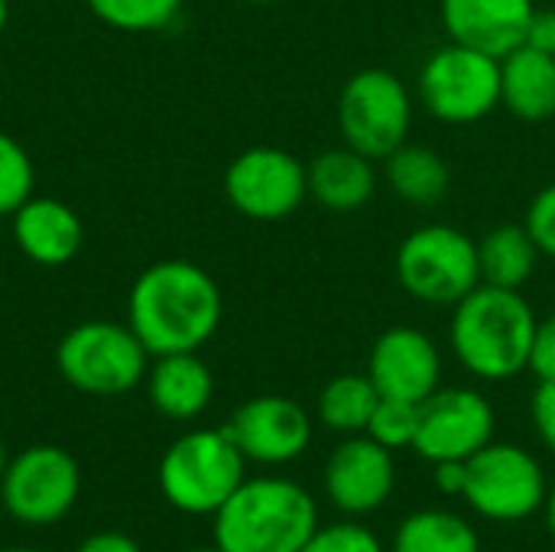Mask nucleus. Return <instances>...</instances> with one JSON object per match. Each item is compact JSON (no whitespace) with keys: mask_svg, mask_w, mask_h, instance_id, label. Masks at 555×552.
<instances>
[{"mask_svg":"<svg viewBox=\"0 0 555 552\" xmlns=\"http://www.w3.org/2000/svg\"><path fill=\"white\" fill-rule=\"evenodd\" d=\"M221 312L215 277L192 260L150 264L127 299V325L153 358L205 348L221 325Z\"/></svg>","mask_w":555,"mask_h":552,"instance_id":"nucleus-1","label":"nucleus"},{"mask_svg":"<svg viewBox=\"0 0 555 552\" xmlns=\"http://www.w3.org/2000/svg\"><path fill=\"white\" fill-rule=\"evenodd\" d=\"M537 312L520 290L478 283L452 306L449 342L459 364L478 381H514L530 371Z\"/></svg>","mask_w":555,"mask_h":552,"instance_id":"nucleus-2","label":"nucleus"},{"mask_svg":"<svg viewBox=\"0 0 555 552\" xmlns=\"http://www.w3.org/2000/svg\"><path fill=\"white\" fill-rule=\"evenodd\" d=\"M319 530L315 498L289 478H244L215 511V547L224 552H299Z\"/></svg>","mask_w":555,"mask_h":552,"instance_id":"nucleus-3","label":"nucleus"},{"mask_svg":"<svg viewBox=\"0 0 555 552\" xmlns=\"http://www.w3.org/2000/svg\"><path fill=\"white\" fill-rule=\"evenodd\" d=\"M247 459L228 429H195L179 436L159 459L163 498L189 517H215V511L241 488Z\"/></svg>","mask_w":555,"mask_h":552,"instance_id":"nucleus-4","label":"nucleus"},{"mask_svg":"<svg viewBox=\"0 0 555 552\" xmlns=\"http://www.w3.org/2000/svg\"><path fill=\"white\" fill-rule=\"evenodd\" d=\"M150 351L130 325L120 322H81L62 335L55 348L59 374L68 387L91 397H120L146 381Z\"/></svg>","mask_w":555,"mask_h":552,"instance_id":"nucleus-5","label":"nucleus"},{"mask_svg":"<svg viewBox=\"0 0 555 552\" xmlns=\"http://www.w3.org/2000/svg\"><path fill=\"white\" fill-rule=\"evenodd\" d=\"M397 280L416 303L455 306L481 283L478 241L442 221L420 224L397 247Z\"/></svg>","mask_w":555,"mask_h":552,"instance_id":"nucleus-6","label":"nucleus"},{"mask_svg":"<svg viewBox=\"0 0 555 552\" xmlns=\"http://www.w3.org/2000/svg\"><path fill=\"white\" fill-rule=\"evenodd\" d=\"M335 117L345 146L384 163L410 137L413 94L390 68H361L341 85Z\"/></svg>","mask_w":555,"mask_h":552,"instance_id":"nucleus-7","label":"nucleus"},{"mask_svg":"<svg viewBox=\"0 0 555 552\" xmlns=\"http://www.w3.org/2000/svg\"><path fill=\"white\" fill-rule=\"evenodd\" d=\"M416 88L436 120L478 124L501 107V59L449 39L420 68Z\"/></svg>","mask_w":555,"mask_h":552,"instance_id":"nucleus-8","label":"nucleus"},{"mask_svg":"<svg viewBox=\"0 0 555 552\" xmlns=\"http://www.w3.org/2000/svg\"><path fill=\"white\" fill-rule=\"evenodd\" d=\"M468 508L491 524H520L546 508L550 482L543 465L514 442H488L468 459Z\"/></svg>","mask_w":555,"mask_h":552,"instance_id":"nucleus-9","label":"nucleus"},{"mask_svg":"<svg viewBox=\"0 0 555 552\" xmlns=\"http://www.w3.org/2000/svg\"><path fill=\"white\" fill-rule=\"evenodd\" d=\"M81 495V468L62 446H29L13 455L0 478L3 511L26 527H52L68 517Z\"/></svg>","mask_w":555,"mask_h":552,"instance_id":"nucleus-10","label":"nucleus"},{"mask_svg":"<svg viewBox=\"0 0 555 552\" xmlns=\"http://www.w3.org/2000/svg\"><path fill=\"white\" fill-rule=\"evenodd\" d=\"M224 195L250 221H283L309 198V176L289 150L250 146L231 159Z\"/></svg>","mask_w":555,"mask_h":552,"instance_id":"nucleus-11","label":"nucleus"},{"mask_svg":"<svg viewBox=\"0 0 555 552\" xmlns=\"http://www.w3.org/2000/svg\"><path fill=\"white\" fill-rule=\"evenodd\" d=\"M494 407L485 394L472 387H439L420 403L416 455L429 465L468 462L488 442H494Z\"/></svg>","mask_w":555,"mask_h":552,"instance_id":"nucleus-12","label":"nucleus"},{"mask_svg":"<svg viewBox=\"0 0 555 552\" xmlns=\"http://www.w3.org/2000/svg\"><path fill=\"white\" fill-rule=\"evenodd\" d=\"M224 429L241 455L257 465H289L306 455L312 442L309 413L280 394H263L241 403Z\"/></svg>","mask_w":555,"mask_h":552,"instance_id":"nucleus-13","label":"nucleus"},{"mask_svg":"<svg viewBox=\"0 0 555 552\" xmlns=\"http://www.w3.org/2000/svg\"><path fill=\"white\" fill-rule=\"evenodd\" d=\"M397 488L393 452L374 442L367 433L345 436L325 462V495L348 517H367L380 511Z\"/></svg>","mask_w":555,"mask_h":552,"instance_id":"nucleus-14","label":"nucleus"},{"mask_svg":"<svg viewBox=\"0 0 555 552\" xmlns=\"http://www.w3.org/2000/svg\"><path fill=\"white\" fill-rule=\"evenodd\" d=\"M367 377L380 397L423 403L439 390L442 355L433 335L413 325H393L377 335L367 358Z\"/></svg>","mask_w":555,"mask_h":552,"instance_id":"nucleus-15","label":"nucleus"},{"mask_svg":"<svg viewBox=\"0 0 555 552\" xmlns=\"http://www.w3.org/2000/svg\"><path fill=\"white\" fill-rule=\"evenodd\" d=\"M533 0H439V20L452 42L504 59L527 39Z\"/></svg>","mask_w":555,"mask_h":552,"instance_id":"nucleus-16","label":"nucleus"},{"mask_svg":"<svg viewBox=\"0 0 555 552\" xmlns=\"http://www.w3.org/2000/svg\"><path fill=\"white\" fill-rule=\"evenodd\" d=\"M16 247L39 267H65L85 241L81 218L62 198H26L13 215Z\"/></svg>","mask_w":555,"mask_h":552,"instance_id":"nucleus-17","label":"nucleus"},{"mask_svg":"<svg viewBox=\"0 0 555 552\" xmlns=\"http://www.w3.org/2000/svg\"><path fill=\"white\" fill-rule=\"evenodd\" d=\"M146 394L156 413L176 423H189L208 410L215 397V377L198 351L159 355L146 371Z\"/></svg>","mask_w":555,"mask_h":552,"instance_id":"nucleus-18","label":"nucleus"},{"mask_svg":"<svg viewBox=\"0 0 555 552\" xmlns=\"http://www.w3.org/2000/svg\"><path fill=\"white\" fill-rule=\"evenodd\" d=\"M309 198H315L325 211L351 215L361 211L377 192V169L374 159L361 156L351 146H335L319 153L309 166Z\"/></svg>","mask_w":555,"mask_h":552,"instance_id":"nucleus-19","label":"nucleus"},{"mask_svg":"<svg viewBox=\"0 0 555 552\" xmlns=\"http://www.w3.org/2000/svg\"><path fill=\"white\" fill-rule=\"evenodd\" d=\"M501 107L524 124L555 117V55L517 46L501 59Z\"/></svg>","mask_w":555,"mask_h":552,"instance_id":"nucleus-20","label":"nucleus"},{"mask_svg":"<svg viewBox=\"0 0 555 552\" xmlns=\"http://www.w3.org/2000/svg\"><path fill=\"white\" fill-rule=\"evenodd\" d=\"M384 179L400 202L416 208L439 205L452 189L449 163L436 150L416 143H403L384 159Z\"/></svg>","mask_w":555,"mask_h":552,"instance_id":"nucleus-21","label":"nucleus"},{"mask_svg":"<svg viewBox=\"0 0 555 552\" xmlns=\"http://www.w3.org/2000/svg\"><path fill=\"white\" fill-rule=\"evenodd\" d=\"M540 257L543 254L524 224H498L478 241L481 283L501 290H524L533 280Z\"/></svg>","mask_w":555,"mask_h":552,"instance_id":"nucleus-22","label":"nucleus"},{"mask_svg":"<svg viewBox=\"0 0 555 552\" xmlns=\"http://www.w3.org/2000/svg\"><path fill=\"white\" fill-rule=\"evenodd\" d=\"M390 552H481V540L465 517L429 508L397 527Z\"/></svg>","mask_w":555,"mask_h":552,"instance_id":"nucleus-23","label":"nucleus"},{"mask_svg":"<svg viewBox=\"0 0 555 552\" xmlns=\"http://www.w3.org/2000/svg\"><path fill=\"white\" fill-rule=\"evenodd\" d=\"M380 394L367 374H338L319 394V420L332 433L358 436L367 429Z\"/></svg>","mask_w":555,"mask_h":552,"instance_id":"nucleus-24","label":"nucleus"},{"mask_svg":"<svg viewBox=\"0 0 555 552\" xmlns=\"http://www.w3.org/2000/svg\"><path fill=\"white\" fill-rule=\"evenodd\" d=\"M85 3L111 29L156 33L179 16L185 0H85Z\"/></svg>","mask_w":555,"mask_h":552,"instance_id":"nucleus-25","label":"nucleus"},{"mask_svg":"<svg viewBox=\"0 0 555 552\" xmlns=\"http://www.w3.org/2000/svg\"><path fill=\"white\" fill-rule=\"evenodd\" d=\"M416 429H420V403L380 397L364 433H367L374 442H380L384 449L397 452V449H413Z\"/></svg>","mask_w":555,"mask_h":552,"instance_id":"nucleus-26","label":"nucleus"},{"mask_svg":"<svg viewBox=\"0 0 555 552\" xmlns=\"http://www.w3.org/2000/svg\"><path fill=\"white\" fill-rule=\"evenodd\" d=\"M36 169L23 143L0 130V215H13L26 198H33Z\"/></svg>","mask_w":555,"mask_h":552,"instance_id":"nucleus-27","label":"nucleus"},{"mask_svg":"<svg viewBox=\"0 0 555 552\" xmlns=\"http://www.w3.org/2000/svg\"><path fill=\"white\" fill-rule=\"evenodd\" d=\"M299 552H387L384 543L358 521H341L319 527Z\"/></svg>","mask_w":555,"mask_h":552,"instance_id":"nucleus-28","label":"nucleus"},{"mask_svg":"<svg viewBox=\"0 0 555 552\" xmlns=\"http://www.w3.org/2000/svg\"><path fill=\"white\" fill-rule=\"evenodd\" d=\"M524 228L537 241L540 254L555 260V182L533 195V202L527 205V215H524Z\"/></svg>","mask_w":555,"mask_h":552,"instance_id":"nucleus-29","label":"nucleus"},{"mask_svg":"<svg viewBox=\"0 0 555 552\" xmlns=\"http://www.w3.org/2000/svg\"><path fill=\"white\" fill-rule=\"evenodd\" d=\"M530 371L537 374V381H555V312L537 322Z\"/></svg>","mask_w":555,"mask_h":552,"instance_id":"nucleus-30","label":"nucleus"},{"mask_svg":"<svg viewBox=\"0 0 555 552\" xmlns=\"http://www.w3.org/2000/svg\"><path fill=\"white\" fill-rule=\"evenodd\" d=\"M530 416L543 446L555 455V381H540L533 403H530Z\"/></svg>","mask_w":555,"mask_h":552,"instance_id":"nucleus-31","label":"nucleus"},{"mask_svg":"<svg viewBox=\"0 0 555 552\" xmlns=\"http://www.w3.org/2000/svg\"><path fill=\"white\" fill-rule=\"evenodd\" d=\"M524 46L540 49L546 55H555V10H537L530 26H527V39Z\"/></svg>","mask_w":555,"mask_h":552,"instance_id":"nucleus-32","label":"nucleus"},{"mask_svg":"<svg viewBox=\"0 0 555 552\" xmlns=\"http://www.w3.org/2000/svg\"><path fill=\"white\" fill-rule=\"evenodd\" d=\"M436 472V488L439 495L446 498H462L465 495V485H468V462H439L433 465Z\"/></svg>","mask_w":555,"mask_h":552,"instance_id":"nucleus-33","label":"nucleus"},{"mask_svg":"<svg viewBox=\"0 0 555 552\" xmlns=\"http://www.w3.org/2000/svg\"><path fill=\"white\" fill-rule=\"evenodd\" d=\"M72 552H140V547L133 537H127L120 530H104V534L85 537Z\"/></svg>","mask_w":555,"mask_h":552,"instance_id":"nucleus-34","label":"nucleus"},{"mask_svg":"<svg viewBox=\"0 0 555 552\" xmlns=\"http://www.w3.org/2000/svg\"><path fill=\"white\" fill-rule=\"evenodd\" d=\"M543 514H546V527H550V534H553V540H555V488H550V498H546Z\"/></svg>","mask_w":555,"mask_h":552,"instance_id":"nucleus-35","label":"nucleus"},{"mask_svg":"<svg viewBox=\"0 0 555 552\" xmlns=\"http://www.w3.org/2000/svg\"><path fill=\"white\" fill-rule=\"evenodd\" d=\"M7 20H10V0H0V33L7 29Z\"/></svg>","mask_w":555,"mask_h":552,"instance_id":"nucleus-36","label":"nucleus"},{"mask_svg":"<svg viewBox=\"0 0 555 552\" xmlns=\"http://www.w3.org/2000/svg\"><path fill=\"white\" fill-rule=\"evenodd\" d=\"M7 462H10V455H7V449H3V442H0V478H3V468H7Z\"/></svg>","mask_w":555,"mask_h":552,"instance_id":"nucleus-37","label":"nucleus"},{"mask_svg":"<svg viewBox=\"0 0 555 552\" xmlns=\"http://www.w3.org/2000/svg\"><path fill=\"white\" fill-rule=\"evenodd\" d=\"M0 552H42V550H36V547H7V550H0Z\"/></svg>","mask_w":555,"mask_h":552,"instance_id":"nucleus-38","label":"nucleus"},{"mask_svg":"<svg viewBox=\"0 0 555 552\" xmlns=\"http://www.w3.org/2000/svg\"><path fill=\"white\" fill-rule=\"evenodd\" d=\"M185 552H224V550H218V547H198V550H185Z\"/></svg>","mask_w":555,"mask_h":552,"instance_id":"nucleus-39","label":"nucleus"},{"mask_svg":"<svg viewBox=\"0 0 555 552\" xmlns=\"http://www.w3.org/2000/svg\"><path fill=\"white\" fill-rule=\"evenodd\" d=\"M247 3H280V0H247Z\"/></svg>","mask_w":555,"mask_h":552,"instance_id":"nucleus-40","label":"nucleus"},{"mask_svg":"<svg viewBox=\"0 0 555 552\" xmlns=\"http://www.w3.org/2000/svg\"><path fill=\"white\" fill-rule=\"evenodd\" d=\"M553 552H555V550H553Z\"/></svg>","mask_w":555,"mask_h":552,"instance_id":"nucleus-41","label":"nucleus"}]
</instances>
